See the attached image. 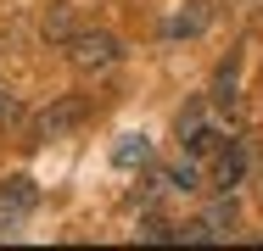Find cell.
<instances>
[{
  "label": "cell",
  "instance_id": "52a82bcc",
  "mask_svg": "<svg viewBox=\"0 0 263 251\" xmlns=\"http://www.w3.org/2000/svg\"><path fill=\"white\" fill-rule=\"evenodd\" d=\"M185 134H191V156H196V162H202V156H213V151L224 145V134H218V129H202V123H191Z\"/></svg>",
  "mask_w": 263,
  "mask_h": 251
},
{
  "label": "cell",
  "instance_id": "8fae6325",
  "mask_svg": "<svg viewBox=\"0 0 263 251\" xmlns=\"http://www.w3.org/2000/svg\"><path fill=\"white\" fill-rule=\"evenodd\" d=\"M179 235V223H162V218H146L140 223V240H174Z\"/></svg>",
  "mask_w": 263,
  "mask_h": 251
},
{
  "label": "cell",
  "instance_id": "5b68a950",
  "mask_svg": "<svg viewBox=\"0 0 263 251\" xmlns=\"http://www.w3.org/2000/svg\"><path fill=\"white\" fill-rule=\"evenodd\" d=\"M202 28H208V0H191V6L168 23V34H174V39H191V34H202Z\"/></svg>",
  "mask_w": 263,
  "mask_h": 251
},
{
  "label": "cell",
  "instance_id": "30bf717a",
  "mask_svg": "<svg viewBox=\"0 0 263 251\" xmlns=\"http://www.w3.org/2000/svg\"><path fill=\"white\" fill-rule=\"evenodd\" d=\"M112 156H118V168H135V162H152V145H146V134H129Z\"/></svg>",
  "mask_w": 263,
  "mask_h": 251
},
{
  "label": "cell",
  "instance_id": "9c48e42d",
  "mask_svg": "<svg viewBox=\"0 0 263 251\" xmlns=\"http://www.w3.org/2000/svg\"><path fill=\"white\" fill-rule=\"evenodd\" d=\"M213 106H235V56L218 67V78H213Z\"/></svg>",
  "mask_w": 263,
  "mask_h": 251
},
{
  "label": "cell",
  "instance_id": "7a4b0ae2",
  "mask_svg": "<svg viewBox=\"0 0 263 251\" xmlns=\"http://www.w3.org/2000/svg\"><path fill=\"white\" fill-rule=\"evenodd\" d=\"M79 123H84V100L79 95L56 100V106H45V112L34 117V145H51V140H62V134H73Z\"/></svg>",
  "mask_w": 263,
  "mask_h": 251
},
{
  "label": "cell",
  "instance_id": "8992f818",
  "mask_svg": "<svg viewBox=\"0 0 263 251\" xmlns=\"http://www.w3.org/2000/svg\"><path fill=\"white\" fill-rule=\"evenodd\" d=\"M40 34H45V39H62V45H67V34H73V6H67V0H56L51 11L40 17Z\"/></svg>",
  "mask_w": 263,
  "mask_h": 251
},
{
  "label": "cell",
  "instance_id": "277c9868",
  "mask_svg": "<svg viewBox=\"0 0 263 251\" xmlns=\"http://www.w3.org/2000/svg\"><path fill=\"white\" fill-rule=\"evenodd\" d=\"M34 201H40V190H34V179H23V173L0 184V212H6V218H23Z\"/></svg>",
  "mask_w": 263,
  "mask_h": 251
},
{
  "label": "cell",
  "instance_id": "3957f363",
  "mask_svg": "<svg viewBox=\"0 0 263 251\" xmlns=\"http://www.w3.org/2000/svg\"><path fill=\"white\" fill-rule=\"evenodd\" d=\"M241 179H247V145H241V140H224V145L213 151V173H208V184L218 190V196H230Z\"/></svg>",
  "mask_w": 263,
  "mask_h": 251
},
{
  "label": "cell",
  "instance_id": "ba28073f",
  "mask_svg": "<svg viewBox=\"0 0 263 251\" xmlns=\"http://www.w3.org/2000/svg\"><path fill=\"white\" fill-rule=\"evenodd\" d=\"M168 190H202V162L191 156V162H179V168H168Z\"/></svg>",
  "mask_w": 263,
  "mask_h": 251
},
{
  "label": "cell",
  "instance_id": "7c38bea8",
  "mask_svg": "<svg viewBox=\"0 0 263 251\" xmlns=\"http://www.w3.org/2000/svg\"><path fill=\"white\" fill-rule=\"evenodd\" d=\"M17 117H23V112H17V95H11V90H0V129H11Z\"/></svg>",
  "mask_w": 263,
  "mask_h": 251
},
{
  "label": "cell",
  "instance_id": "6da1fadb",
  "mask_svg": "<svg viewBox=\"0 0 263 251\" xmlns=\"http://www.w3.org/2000/svg\"><path fill=\"white\" fill-rule=\"evenodd\" d=\"M67 61H73V73H106V67H118V39L106 34V28H73L67 34Z\"/></svg>",
  "mask_w": 263,
  "mask_h": 251
}]
</instances>
